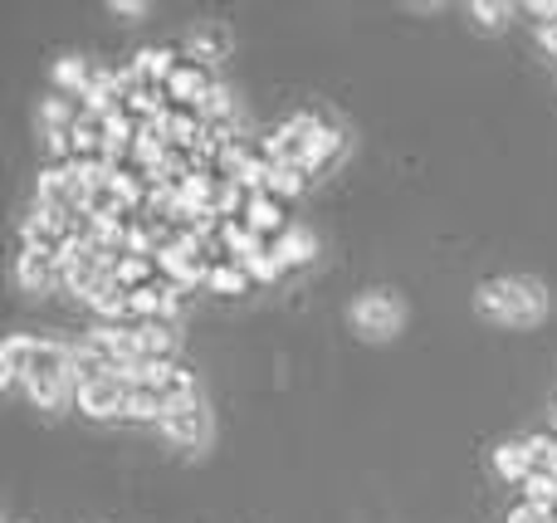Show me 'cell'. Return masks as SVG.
Returning <instances> with one entry per match:
<instances>
[{
    "mask_svg": "<svg viewBox=\"0 0 557 523\" xmlns=\"http://www.w3.org/2000/svg\"><path fill=\"white\" fill-rule=\"evenodd\" d=\"M231 49V35H225L221 25H201L191 35V54H196V64H215V59Z\"/></svg>",
    "mask_w": 557,
    "mask_h": 523,
    "instance_id": "9a60e30c",
    "label": "cell"
},
{
    "mask_svg": "<svg viewBox=\"0 0 557 523\" xmlns=\"http://www.w3.org/2000/svg\"><path fill=\"white\" fill-rule=\"evenodd\" d=\"M270 196H284V201H294V196H304V172L298 166H274L270 172V186H264Z\"/></svg>",
    "mask_w": 557,
    "mask_h": 523,
    "instance_id": "ac0fdd59",
    "label": "cell"
},
{
    "mask_svg": "<svg viewBox=\"0 0 557 523\" xmlns=\"http://www.w3.org/2000/svg\"><path fill=\"white\" fill-rule=\"evenodd\" d=\"M523 505H533V509H543V514H553V509H557V480L533 470V475L523 480Z\"/></svg>",
    "mask_w": 557,
    "mask_h": 523,
    "instance_id": "e0dca14e",
    "label": "cell"
},
{
    "mask_svg": "<svg viewBox=\"0 0 557 523\" xmlns=\"http://www.w3.org/2000/svg\"><path fill=\"white\" fill-rule=\"evenodd\" d=\"M274 254H278L284 264H308V260L318 254V240H313L308 231H284V235L274 240Z\"/></svg>",
    "mask_w": 557,
    "mask_h": 523,
    "instance_id": "5bb4252c",
    "label": "cell"
},
{
    "mask_svg": "<svg viewBox=\"0 0 557 523\" xmlns=\"http://www.w3.org/2000/svg\"><path fill=\"white\" fill-rule=\"evenodd\" d=\"M509 523H553V514H543V509H533V505H523V509H513Z\"/></svg>",
    "mask_w": 557,
    "mask_h": 523,
    "instance_id": "44dd1931",
    "label": "cell"
},
{
    "mask_svg": "<svg viewBox=\"0 0 557 523\" xmlns=\"http://www.w3.org/2000/svg\"><path fill=\"white\" fill-rule=\"evenodd\" d=\"M523 10H529V15H543L548 25H557V0H529Z\"/></svg>",
    "mask_w": 557,
    "mask_h": 523,
    "instance_id": "7402d4cb",
    "label": "cell"
},
{
    "mask_svg": "<svg viewBox=\"0 0 557 523\" xmlns=\"http://www.w3.org/2000/svg\"><path fill=\"white\" fill-rule=\"evenodd\" d=\"M529 456H533V470H539V475L557 480V436H529Z\"/></svg>",
    "mask_w": 557,
    "mask_h": 523,
    "instance_id": "d6986e66",
    "label": "cell"
},
{
    "mask_svg": "<svg viewBox=\"0 0 557 523\" xmlns=\"http://www.w3.org/2000/svg\"><path fill=\"white\" fill-rule=\"evenodd\" d=\"M470 15L480 20L484 29H499L504 20L513 15V5H504V0H474V5H470Z\"/></svg>",
    "mask_w": 557,
    "mask_h": 523,
    "instance_id": "ffe728a7",
    "label": "cell"
},
{
    "mask_svg": "<svg viewBox=\"0 0 557 523\" xmlns=\"http://www.w3.org/2000/svg\"><path fill=\"white\" fill-rule=\"evenodd\" d=\"M108 10H113V15H147V5H143V0H123V5H117V0H113V5H108Z\"/></svg>",
    "mask_w": 557,
    "mask_h": 523,
    "instance_id": "603a6c76",
    "label": "cell"
},
{
    "mask_svg": "<svg viewBox=\"0 0 557 523\" xmlns=\"http://www.w3.org/2000/svg\"><path fill=\"white\" fill-rule=\"evenodd\" d=\"M94 69H88V59H59L54 64V88L64 98H78V103H84V94L88 88H94Z\"/></svg>",
    "mask_w": 557,
    "mask_h": 523,
    "instance_id": "30bf717a",
    "label": "cell"
},
{
    "mask_svg": "<svg viewBox=\"0 0 557 523\" xmlns=\"http://www.w3.org/2000/svg\"><path fill=\"white\" fill-rule=\"evenodd\" d=\"M133 407V377H103L94 387H78V411L88 416H127Z\"/></svg>",
    "mask_w": 557,
    "mask_h": 523,
    "instance_id": "277c9868",
    "label": "cell"
},
{
    "mask_svg": "<svg viewBox=\"0 0 557 523\" xmlns=\"http://www.w3.org/2000/svg\"><path fill=\"white\" fill-rule=\"evenodd\" d=\"M162 431L176 440V446H201V440L211 436V416L201 411V401H191V407H176L172 416L162 421Z\"/></svg>",
    "mask_w": 557,
    "mask_h": 523,
    "instance_id": "ba28073f",
    "label": "cell"
},
{
    "mask_svg": "<svg viewBox=\"0 0 557 523\" xmlns=\"http://www.w3.org/2000/svg\"><path fill=\"white\" fill-rule=\"evenodd\" d=\"M343 147H347L343 127L323 123V127H318V137H313V152H308V166H304V176H318V172H327V166H333L337 157H343Z\"/></svg>",
    "mask_w": 557,
    "mask_h": 523,
    "instance_id": "9c48e42d",
    "label": "cell"
},
{
    "mask_svg": "<svg viewBox=\"0 0 557 523\" xmlns=\"http://www.w3.org/2000/svg\"><path fill=\"white\" fill-rule=\"evenodd\" d=\"M318 127H323V117H288V123L274 133V142H270L274 166H298V172H304L308 152H313Z\"/></svg>",
    "mask_w": 557,
    "mask_h": 523,
    "instance_id": "7a4b0ae2",
    "label": "cell"
},
{
    "mask_svg": "<svg viewBox=\"0 0 557 523\" xmlns=\"http://www.w3.org/2000/svg\"><path fill=\"white\" fill-rule=\"evenodd\" d=\"M206 284H211V289H221V294H245L255 279H250V270H245L240 260H221V264L211 270V279H206Z\"/></svg>",
    "mask_w": 557,
    "mask_h": 523,
    "instance_id": "2e32d148",
    "label": "cell"
},
{
    "mask_svg": "<svg viewBox=\"0 0 557 523\" xmlns=\"http://www.w3.org/2000/svg\"><path fill=\"white\" fill-rule=\"evenodd\" d=\"M245 225H250L255 235H264V240H278V235L288 231V215H284V201L270 191H255L250 206H245Z\"/></svg>",
    "mask_w": 557,
    "mask_h": 523,
    "instance_id": "52a82bcc",
    "label": "cell"
},
{
    "mask_svg": "<svg viewBox=\"0 0 557 523\" xmlns=\"http://www.w3.org/2000/svg\"><path fill=\"white\" fill-rule=\"evenodd\" d=\"M215 94L211 74H206V64H196V59H182V69L172 74V84H166V103L172 108H196L201 113L206 98Z\"/></svg>",
    "mask_w": 557,
    "mask_h": 523,
    "instance_id": "5b68a950",
    "label": "cell"
},
{
    "mask_svg": "<svg viewBox=\"0 0 557 523\" xmlns=\"http://www.w3.org/2000/svg\"><path fill=\"white\" fill-rule=\"evenodd\" d=\"M29 348H35V343L29 338H10L5 348H0V377H5V387H25V372H29Z\"/></svg>",
    "mask_w": 557,
    "mask_h": 523,
    "instance_id": "4fadbf2b",
    "label": "cell"
},
{
    "mask_svg": "<svg viewBox=\"0 0 557 523\" xmlns=\"http://www.w3.org/2000/svg\"><path fill=\"white\" fill-rule=\"evenodd\" d=\"M494 470H499L504 480H513V485H523V480L533 475V456H529V440H504V446L494 450Z\"/></svg>",
    "mask_w": 557,
    "mask_h": 523,
    "instance_id": "7c38bea8",
    "label": "cell"
},
{
    "mask_svg": "<svg viewBox=\"0 0 557 523\" xmlns=\"http://www.w3.org/2000/svg\"><path fill=\"white\" fill-rule=\"evenodd\" d=\"M20 284L45 294L49 284H64V250L54 245H25L20 250Z\"/></svg>",
    "mask_w": 557,
    "mask_h": 523,
    "instance_id": "3957f363",
    "label": "cell"
},
{
    "mask_svg": "<svg viewBox=\"0 0 557 523\" xmlns=\"http://www.w3.org/2000/svg\"><path fill=\"white\" fill-rule=\"evenodd\" d=\"M157 270H162V264L147 260V254H123V260L113 264V279L123 284L127 294H137V289H152V284H157Z\"/></svg>",
    "mask_w": 557,
    "mask_h": 523,
    "instance_id": "8fae6325",
    "label": "cell"
},
{
    "mask_svg": "<svg viewBox=\"0 0 557 523\" xmlns=\"http://www.w3.org/2000/svg\"><path fill=\"white\" fill-rule=\"evenodd\" d=\"M548 309V294L533 279H490L480 289V313L494 323H539Z\"/></svg>",
    "mask_w": 557,
    "mask_h": 523,
    "instance_id": "6da1fadb",
    "label": "cell"
},
{
    "mask_svg": "<svg viewBox=\"0 0 557 523\" xmlns=\"http://www.w3.org/2000/svg\"><path fill=\"white\" fill-rule=\"evenodd\" d=\"M352 319L367 338H386V333L401 328V303H396L392 294H367V299L352 309Z\"/></svg>",
    "mask_w": 557,
    "mask_h": 523,
    "instance_id": "8992f818",
    "label": "cell"
},
{
    "mask_svg": "<svg viewBox=\"0 0 557 523\" xmlns=\"http://www.w3.org/2000/svg\"><path fill=\"white\" fill-rule=\"evenodd\" d=\"M539 39H543V49H548V54H557V25H543Z\"/></svg>",
    "mask_w": 557,
    "mask_h": 523,
    "instance_id": "cb8c5ba5",
    "label": "cell"
}]
</instances>
